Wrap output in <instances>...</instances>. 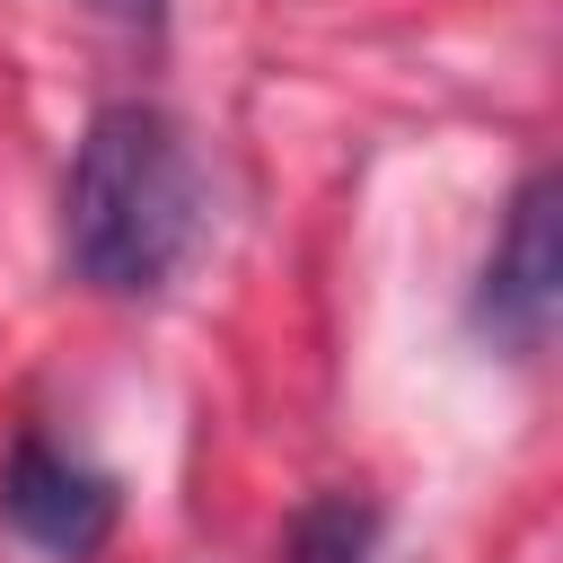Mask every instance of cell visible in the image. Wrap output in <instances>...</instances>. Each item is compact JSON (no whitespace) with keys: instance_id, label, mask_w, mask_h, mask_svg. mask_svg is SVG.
Wrapping results in <instances>:
<instances>
[{"instance_id":"1","label":"cell","mask_w":563,"mask_h":563,"mask_svg":"<svg viewBox=\"0 0 563 563\" xmlns=\"http://www.w3.org/2000/svg\"><path fill=\"white\" fill-rule=\"evenodd\" d=\"M202 238V176L185 123L150 97H114L88 114L62 176V255L106 299H150Z\"/></svg>"},{"instance_id":"2","label":"cell","mask_w":563,"mask_h":563,"mask_svg":"<svg viewBox=\"0 0 563 563\" xmlns=\"http://www.w3.org/2000/svg\"><path fill=\"white\" fill-rule=\"evenodd\" d=\"M554 308H563V185L554 167H528L510 211H501V238L475 273V299H466V325L510 352V361H537L545 334H554Z\"/></svg>"},{"instance_id":"3","label":"cell","mask_w":563,"mask_h":563,"mask_svg":"<svg viewBox=\"0 0 563 563\" xmlns=\"http://www.w3.org/2000/svg\"><path fill=\"white\" fill-rule=\"evenodd\" d=\"M114 519H123V484H114L106 466L53 449L35 422L9 440V466H0V528H9L18 545L53 554V563H88V554H106Z\"/></svg>"},{"instance_id":"4","label":"cell","mask_w":563,"mask_h":563,"mask_svg":"<svg viewBox=\"0 0 563 563\" xmlns=\"http://www.w3.org/2000/svg\"><path fill=\"white\" fill-rule=\"evenodd\" d=\"M378 537H387V510L369 501V493H308L299 510H290V528H282V563H369L378 554Z\"/></svg>"},{"instance_id":"5","label":"cell","mask_w":563,"mask_h":563,"mask_svg":"<svg viewBox=\"0 0 563 563\" xmlns=\"http://www.w3.org/2000/svg\"><path fill=\"white\" fill-rule=\"evenodd\" d=\"M97 18H114V26H132V35H158L167 26V0H88Z\"/></svg>"}]
</instances>
